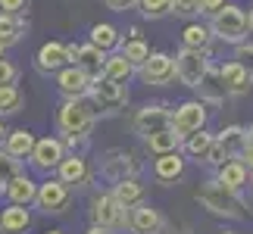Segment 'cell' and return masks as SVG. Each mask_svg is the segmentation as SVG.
Instances as JSON below:
<instances>
[{
    "instance_id": "obj_1",
    "label": "cell",
    "mask_w": 253,
    "mask_h": 234,
    "mask_svg": "<svg viewBox=\"0 0 253 234\" xmlns=\"http://www.w3.org/2000/svg\"><path fill=\"white\" fill-rule=\"evenodd\" d=\"M210 32H212V38H219V41H225V44H235V47H238V44H244V41H247V35H250V16H247L241 6L225 3L216 16H212Z\"/></svg>"
},
{
    "instance_id": "obj_2",
    "label": "cell",
    "mask_w": 253,
    "mask_h": 234,
    "mask_svg": "<svg viewBox=\"0 0 253 234\" xmlns=\"http://www.w3.org/2000/svg\"><path fill=\"white\" fill-rule=\"evenodd\" d=\"M91 125H94V110H91V103H84V97H82V100H66L63 103V110H60V131L66 134L69 144L84 141V134L91 131Z\"/></svg>"
},
{
    "instance_id": "obj_3",
    "label": "cell",
    "mask_w": 253,
    "mask_h": 234,
    "mask_svg": "<svg viewBox=\"0 0 253 234\" xmlns=\"http://www.w3.org/2000/svg\"><path fill=\"white\" fill-rule=\"evenodd\" d=\"M247 147V131L241 128V125H231L219 134V138H212V147L207 153V162L212 165H225L228 159H238L241 153Z\"/></svg>"
},
{
    "instance_id": "obj_4",
    "label": "cell",
    "mask_w": 253,
    "mask_h": 234,
    "mask_svg": "<svg viewBox=\"0 0 253 234\" xmlns=\"http://www.w3.org/2000/svg\"><path fill=\"white\" fill-rule=\"evenodd\" d=\"M200 203L207 206L210 212H216V216H231V219H241L244 212H241V203L235 197V191H228V188H222L219 181H210L207 188H203L200 194Z\"/></svg>"
},
{
    "instance_id": "obj_5",
    "label": "cell",
    "mask_w": 253,
    "mask_h": 234,
    "mask_svg": "<svg viewBox=\"0 0 253 234\" xmlns=\"http://www.w3.org/2000/svg\"><path fill=\"white\" fill-rule=\"evenodd\" d=\"M175 78L184 87H200L203 78H207V53L181 47L178 56H175Z\"/></svg>"
},
{
    "instance_id": "obj_6",
    "label": "cell",
    "mask_w": 253,
    "mask_h": 234,
    "mask_svg": "<svg viewBox=\"0 0 253 234\" xmlns=\"http://www.w3.org/2000/svg\"><path fill=\"white\" fill-rule=\"evenodd\" d=\"M91 216H94V225L97 228H106V231L128 225V212H125V206L113 197V194H100V197H94Z\"/></svg>"
},
{
    "instance_id": "obj_7",
    "label": "cell",
    "mask_w": 253,
    "mask_h": 234,
    "mask_svg": "<svg viewBox=\"0 0 253 234\" xmlns=\"http://www.w3.org/2000/svg\"><path fill=\"white\" fill-rule=\"evenodd\" d=\"M87 97L94 100V106H100V110H106V113L119 110V106H125V100H128V94H125V84L110 81V78H94Z\"/></svg>"
},
{
    "instance_id": "obj_8",
    "label": "cell",
    "mask_w": 253,
    "mask_h": 234,
    "mask_svg": "<svg viewBox=\"0 0 253 234\" xmlns=\"http://www.w3.org/2000/svg\"><path fill=\"white\" fill-rule=\"evenodd\" d=\"M203 125H207V106L197 103V100H188V103H181L178 110H175L172 116V128L181 134V138H188V134L194 131H200Z\"/></svg>"
},
{
    "instance_id": "obj_9",
    "label": "cell",
    "mask_w": 253,
    "mask_h": 234,
    "mask_svg": "<svg viewBox=\"0 0 253 234\" xmlns=\"http://www.w3.org/2000/svg\"><path fill=\"white\" fill-rule=\"evenodd\" d=\"M35 203L41 206V212H63L69 206V188L56 178V181H44L38 184V197Z\"/></svg>"
},
{
    "instance_id": "obj_10",
    "label": "cell",
    "mask_w": 253,
    "mask_h": 234,
    "mask_svg": "<svg viewBox=\"0 0 253 234\" xmlns=\"http://www.w3.org/2000/svg\"><path fill=\"white\" fill-rule=\"evenodd\" d=\"M56 87L69 97V100H82L91 91V78H87L79 66H63L60 75H56Z\"/></svg>"
},
{
    "instance_id": "obj_11",
    "label": "cell",
    "mask_w": 253,
    "mask_h": 234,
    "mask_svg": "<svg viewBox=\"0 0 253 234\" xmlns=\"http://www.w3.org/2000/svg\"><path fill=\"white\" fill-rule=\"evenodd\" d=\"M63 141H56V138H41V141H35V150L28 159L35 162V169H41V172H50L56 169V165L63 162Z\"/></svg>"
},
{
    "instance_id": "obj_12",
    "label": "cell",
    "mask_w": 253,
    "mask_h": 234,
    "mask_svg": "<svg viewBox=\"0 0 253 234\" xmlns=\"http://www.w3.org/2000/svg\"><path fill=\"white\" fill-rule=\"evenodd\" d=\"M141 75L147 84H169L175 78V60L169 53H150L147 63L141 66Z\"/></svg>"
},
{
    "instance_id": "obj_13",
    "label": "cell",
    "mask_w": 253,
    "mask_h": 234,
    "mask_svg": "<svg viewBox=\"0 0 253 234\" xmlns=\"http://www.w3.org/2000/svg\"><path fill=\"white\" fill-rule=\"evenodd\" d=\"M128 228L134 234H160L163 228V216L153 206H144V203H138V206H131L128 212Z\"/></svg>"
},
{
    "instance_id": "obj_14",
    "label": "cell",
    "mask_w": 253,
    "mask_h": 234,
    "mask_svg": "<svg viewBox=\"0 0 253 234\" xmlns=\"http://www.w3.org/2000/svg\"><path fill=\"white\" fill-rule=\"evenodd\" d=\"M72 66H79V69L91 78H103V66H106V53L103 50H97L94 44H82L79 47V53H75V63Z\"/></svg>"
},
{
    "instance_id": "obj_15",
    "label": "cell",
    "mask_w": 253,
    "mask_h": 234,
    "mask_svg": "<svg viewBox=\"0 0 253 234\" xmlns=\"http://www.w3.org/2000/svg\"><path fill=\"white\" fill-rule=\"evenodd\" d=\"M219 78H222V87H225L228 94H244L247 87L253 84V75H250L238 60H231V63L222 66V69H219Z\"/></svg>"
},
{
    "instance_id": "obj_16",
    "label": "cell",
    "mask_w": 253,
    "mask_h": 234,
    "mask_svg": "<svg viewBox=\"0 0 253 234\" xmlns=\"http://www.w3.org/2000/svg\"><path fill=\"white\" fill-rule=\"evenodd\" d=\"M69 63V56H66V44H60V41H47L41 50H38V60H35V66H38V72H60L63 66Z\"/></svg>"
},
{
    "instance_id": "obj_17",
    "label": "cell",
    "mask_w": 253,
    "mask_h": 234,
    "mask_svg": "<svg viewBox=\"0 0 253 234\" xmlns=\"http://www.w3.org/2000/svg\"><path fill=\"white\" fill-rule=\"evenodd\" d=\"M169 125H172V116H169V110H163V106H144L138 113V119H134V128L141 134H153L160 128H169Z\"/></svg>"
},
{
    "instance_id": "obj_18",
    "label": "cell",
    "mask_w": 253,
    "mask_h": 234,
    "mask_svg": "<svg viewBox=\"0 0 253 234\" xmlns=\"http://www.w3.org/2000/svg\"><path fill=\"white\" fill-rule=\"evenodd\" d=\"M3 191H6V197H9L13 206H28V203H35V197H38V184L28 178V175H16Z\"/></svg>"
},
{
    "instance_id": "obj_19",
    "label": "cell",
    "mask_w": 253,
    "mask_h": 234,
    "mask_svg": "<svg viewBox=\"0 0 253 234\" xmlns=\"http://www.w3.org/2000/svg\"><path fill=\"white\" fill-rule=\"evenodd\" d=\"M181 47H188V50H200V53H210V47H212V32H210V25H203V22L184 25V32H181Z\"/></svg>"
},
{
    "instance_id": "obj_20",
    "label": "cell",
    "mask_w": 253,
    "mask_h": 234,
    "mask_svg": "<svg viewBox=\"0 0 253 234\" xmlns=\"http://www.w3.org/2000/svg\"><path fill=\"white\" fill-rule=\"evenodd\" d=\"M247 165L244 162H241V159H228L225 165H219V184H222V188H228V191H241V188H244V184H247Z\"/></svg>"
},
{
    "instance_id": "obj_21",
    "label": "cell",
    "mask_w": 253,
    "mask_h": 234,
    "mask_svg": "<svg viewBox=\"0 0 253 234\" xmlns=\"http://www.w3.org/2000/svg\"><path fill=\"white\" fill-rule=\"evenodd\" d=\"M56 172H60V181L69 188V184H84L87 178V162L82 156H63V162L56 165Z\"/></svg>"
},
{
    "instance_id": "obj_22",
    "label": "cell",
    "mask_w": 253,
    "mask_h": 234,
    "mask_svg": "<svg viewBox=\"0 0 253 234\" xmlns=\"http://www.w3.org/2000/svg\"><path fill=\"white\" fill-rule=\"evenodd\" d=\"M28 225H32V216H28L25 206H9L3 209V216H0V231L3 234H22Z\"/></svg>"
},
{
    "instance_id": "obj_23",
    "label": "cell",
    "mask_w": 253,
    "mask_h": 234,
    "mask_svg": "<svg viewBox=\"0 0 253 234\" xmlns=\"http://www.w3.org/2000/svg\"><path fill=\"white\" fill-rule=\"evenodd\" d=\"M178 144H181V134L172 128H160V131H153V134H147V147L157 153V156H163V153H175L178 150Z\"/></svg>"
},
{
    "instance_id": "obj_24",
    "label": "cell",
    "mask_w": 253,
    "mask_h": 234,
    "mask_svg": "<svg viewBox=\"0 0 253 234\" xmlns=\"http://www.w3.org/2000/svg\"><path fill=\"white\" fill-rule=\"evenodd\" d=\"M181 172H184V159L178 153H163L153 162V175L160 181H175V178H181Z\"/></svg>"
},
{
    "instance_id": "obj_25",
    "label": "cell",
    "mask_w": 253,
    "mask_h": 234,
    "mask_svg": "<svg viewBox=\"0 0 253 234\" xmlns=\"http://www.w3.org/2000/svg\"><path fill=\"white\" fill-rule=\"evenodd\" d=\"M35 150V134L25 131V128H16L6 134V153L16 156V159H25V156H32Z\"/></svg>"
},
{
    "instance_id": "obj_26",
    "label": "cell",
    "mask_w": 253,
    "mask_h": 234,
    "mask_svg": "<svg viewBox=\"0 0 253 234\" xmlns=\"http://www.w3.org/2000/svg\"><path fill=\"white\" fill-rule=\"evenodd\" d=\"M22 35H25L22 19H19V16H9V13H0V44H3V47H13V44L22 41Z\"/></svg>"
},
{
    "instance_id": "obj_27",
    "label": "cell",
    "mask_w": 253,
    "mask_h": 234,
    "mask_svg": "<svg viewBox=\"0 0 253 234\" xmlns=\"http://www.w3.org/2000/svg\"><path fill=\"white\" fill-rule=\"evenodd\" d=\"M113 197L122 203L125 209H131V206H138L141 197H144V188L134 178H119V184H116V191H113Z\"/></svg>"
},
{
    "instance_id": "obj_28",
    "label": "cell",
    "mask_w": 253,
    "mask_h": 234,
    "mask_svg": "<svg viewBox=\"0 0 253 234\" xmlns=\"http://www.w3.org/2000/svg\"><path fill=\"white\" fill-rule=\"evenodd\" d=\"M134 72V66L125 60L122 53H113V56H106V66H103V78H110V81H128Z\"/></svg>"
},
{
    "instance_id": "obj_29",
    "label": "cell",
    "mask_w": 253,
    "mask_h": 234,
    "mask_svg": "<svg viewBox=\"0 0 253 234\" xmlns=\"http://www.w3.org/2000/svg\"><path fill=\"white\" fill-rule=\"evenodd\" d=\"M91 44L97 47V50H113V47H119V32L110 25V22H97L91 28Z\"/></svg>"
},
{
    "instance_id": "obj_30",
    "label": "cell",
    "mask_w": 253,
    "mask_h": 234,
    "mask_svg": "<svg viewBox=\"0 0 253 234\" xmlns=\"http://www.w3.org/2000/svg\"><path fill=\"white\" fill-rule=\"evenodd\" d=\"M122 56H125L131 66H144V63H147V56H150V47L144 44L141 38H131V41L122 44Z\"/></svg>"
},
{
    "instance_id": "obj_31",
    "label": "cell",
    "mask_w": 253,
    "mask_h": 234,
    "mask_svg": "<svg viewBox=\"0 0 253 234\" xmlns=\"http://www.w3.org/2000/svg\"><path fill=\"white\" fill-rule=\"evenodd\" d=\"M22 94H19V87L16 84H9V87H0V116H13L22 110Z\"/></svg>"
},
{
    "instance_id": "obj_32",
    "label": "cell",
    "mask_w": 253,
    "mask_h": 234,
    "mask_svg": "<svg viewBox=\"0 0 253 234\" xmlns=\"http://www.w3.org/2000/svg\"><path fill=\"white\" fill-rule=\"evenodd\" d=\"M188 153L191 156H197V159H207V153H210V147H212V134L210 131H194V134H188Z\"/></svg>"
},
{
    "instance_id": "obj_33",
    "label": "cell",
    "mask_w": 253,
    "mask_h": 234,
    "mask_svg": "<svg viewBox=\"0 0 253 234\" xmlns=\"http://www.w3.org/2000/svg\"><path fill=\"white\" fill-rule=\"evenodd\" d=\"M138 9L144 19H163L172 13V0H138Z\"/></svg>"
},
{
    "instance_id": "obj_34",
    "label": "cell",
    "mask_w": 253,
    "mask_h": 234,
    "mask_svg": "<svg viewBox=\"0 0 253 234\" xmlns=\"http://www.w3.org/2000/svg\"><path fill=\"white\" fill-rule=\"evenodd\" d=\"M16 175H22V172H19V159L3 150V153H0V188H6Z\"/></svg>"
},
{
    "instance_id": "obj_35",
    "label": "cell",
    "mask_w": 253,
    "mask_h": 234,
    "mask_svg": "<svg viewBox=\"0 0 253 234\" xmlns=\"http://www.w3.org/2000/svg\"><path fill=\"white\" fill-rule=\"evenodd\" d=\"M172 13H175V16L191 19V16H197V13H200V0H172Z\"/></svg>"
},
{
    "instance_id": "obj_36",
    "label": "cell",
    "mask_w": 253,
    "mask_h": 234,
    "mask_svg": "<svg viewBox=\"0 0 253 234\" xmlns=\"http://www.w3.org/2000/svg\"><path fill=\"white\" fill-rule=\"evenodd\" d=\"M235 60L241 63V66H244V69L253 75V44H238V53H235Z\"/></svg>"
},
{
    "instance_id": "obj_37",
    "label": "cell",
    "mask_w": 253,
    "mask_h": 234,
    "mask_svg": "<svg viewBox=\"0 0 253 234\" xmlns=\"http://www.w3.org/2000/svg\"><path fill=\"white\" fill-rule=\"evenodd\" d=\"M16 78H19V69H16V66L6 63V60H0V87L16 84Z\"/></svg>"
},
{
    "instance_id": "obj_38",
    "label": "cell",
    "mask_w": 253,
    "mask_h": 234,
    "mask_svg": "<svg viewBox=\"0 0 253 234\" xmlns=\"http://www.w3.org/2000/svg\"><path fill=\"white\" fill-rule=\"evenodd\" d=\"M25 3H28V0H0V13L22 16V13H25Z\"/></svg>"
},
{
    "instance_id": "obj_39",
    "label": "cell",
    "mask_w": 253,
    "mask_h": 234,
    "mask_svg": "<svg viewBox=\"0 0 253 234\" xmlns=\"http://www.w3.org/2000/svg\"><path fill=\"white\" fill-rule=\"evenodd\" d=\"M222 6H225V0H200V13H210V16H216Z\"/></svg>"
},
{
    "instance_id": "obj_40",
    "label": "cell",
    "mask_w": 253,
    "mask_h": 234,
    "mask_svg": "<svg viewBox=\"0 0 253 234\" xmlns=\"http://www.w3.org/2000/svg\"><path fill=\"white\" fill-rule=\"evenodd\" d=\"M138 0H106V6L110 9H116V13H125V9H131Z\"/></svg>"
},
{
    "instance_id": "obj_41",
    "label": "cell",
    "mask_w": 253,
    "mask_h": 234,
    "mask_svg": "<svg viewBox=\"0 0 253 234\" xmlns=\"http://www.w3.org/2000/svg\"><path fill=\"white\" fill-rule=\"evenodd\" d=\"M241 162L247 165V172H253V147H250V144L244 147V153H241Z\"/></svg>"
},
{
    "instance_id": "obj_42",
    "label": "cell",
    "mask_w": 253,
    "mask_h": 234,
    "mask_svg": "<svg viewBox=\"0 0 253 234\" xmlns=\"http://www.w3.org/2000/svg\"><path fill=\"white\" fill-rule=\"evenodd\" d=\"M84 234H113V231H106V228H97V225H91V228H87Z\"/></svg>"
},
{
    "instance_id": "obj_43",
    "label": "cell",
    "mask_w": 253,
    "mask_h": 234,
    "mask_svg": "<svg viewBox=\"0 0 253 234\" xmlns=\"http://www.w3.org/2000/svg\"><path fill=\"white\" fill-rule=\"evenodd\" d=\"M6 134H9V131L3 128V122H0V144H3V141H6Z\"/></svg>"
},
{
    "instance_id": "obj_44",
    "label": "cell",
    "mask_w": 253,
    "mask_h": 234,
    "mask_svg": "<svg viewBox=\"0 0 253 234\" xmlns=\"http://www.w3.org/2000/svg\"><path fill=\"white\" fill-rule=\"evenodd\" d=\"M247 144H250V147H253V128L247 131Z\"/></svg>"
},
{
    "instance_id": "obj_45",
    "label": "cell",
    "mask_w": 253,
    "mask_h": 234,
    "mask_svg": "<svg viewBox=\"0 0 253 234\" xmlns=\"http://www.w3.org/2000/svg\"><path fill=\"white\" fill-rule=\"evenodd\" d=\"M3 50H6V47H3V44H0V60H3Z\"/></svg>"
},
{
    "instance_id": "obj_46",
    "label": "cell",
    "mask_w": 253,
    "mask_h": 234,
    "mask_svg": "<svg viewBox=\"0 0 253 234\" xmlns=\"http://www.w3.org/2000/svg\"><path fill=\"white\" fill-rule=\"evenodd\" d=\"M250 28H253V9H250Z\"/></svg>"
},
{
    "instance_id": "obj_47",
    "label": "cell",
    "mask_w": 253,
    "mask_h": 234,
    "mask_svg": "<svg viewBox=\"0 0 253 234\" xmlns=\"http://www.w3.org/2000/svg\"><path fill=\"white\" fill-rule=\"evenodd\" d=\"M47 234H63V231H47Z\"/></svg>"
},
{
    "instance_id": "obj_48",
    "label": "cell",
    "mask_w": 253,
    "mask_h": 234,
    "mask_svg": "<svg viewBox=\"0 0 253 234\" xmlns=\"http://www.w3.org/2000/svg\"><path fill=\"white\" fill-rule=\"evenodd\" d=\"M222 234H235V231H222Z\"/></svg>"
},
{
    "instance_id": "obj_49",
    "label": "cell",
    "mask_w": 253,
    "mask_h": 234,
    "mask_svg": "<svg viewBox=\"0 0 253 234\" xmlns=\"http://www.w3.org/2000/svg\"><path fill=\"white\" fill-rule=\"evenodd\" d=\"M250 197H253V188H250Z\"/></svg>"
},
{
    "instance_id": "obj_50",
    "label": "cell",
    "mask_w": 253,
    "mask_h": 234,
    "mask_svg": "<svg viewBox=\"0 0 253 234\" xmlns=\"http://www.w3.org/2000/svg\"><path fill=\"white\" fill-rule=\"evenodd\" d=\"M0 191H3V188H0Z\"/></svg>"
}]
</instances>
